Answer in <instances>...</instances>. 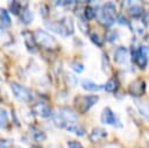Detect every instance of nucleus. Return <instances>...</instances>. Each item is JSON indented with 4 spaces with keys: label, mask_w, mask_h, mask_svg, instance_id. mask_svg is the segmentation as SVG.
<instances>
[{
    "label": "nucleus",
    "mask_w": 149,
    "mask_h": 148,
    "mask_svg": "<svg viewBox=\"0 0 149 148\" xmlns=\"http://www.w3.org/2000/svg\"><path fill=\"white\" fill-rule=\"evenodd\" d=\"M13 143L12 139H2L0 140V148H9Z\"/></svg>",
    "instance_id": "32"
},
{
    "label": "nucleus",
    "mask_w": 149,
    "mask_h": 148,
    "mask_svg": "<svg viewBox=\"0 0 149 148\" xmlns=\"http://www.w3.org/2000/svg\"><path fill=\"white\" fill-rule=\"evenodd\" d=\"M71 65V68L76 71V72H78V73H80L83 70H84V65L81 64V63H78V62H73V63H71L70 64Z\"/></svg>",
    "instance_id": "31"
},
{
    "label": "nucleus",
    "mask_w": 149,
    "mask_h": 148,
    "mask_svg": "<svg viewBox=\"0 0 149 148\" xmlns=\"http://www.w3.org/2000/svg\"><path fill=\"white\" fill-rule=\"evenodd\" d=\"M0 22L2 23L3 27H9L12 24V20L10 16L8 14V12L3 8H0Z\"/></svg>",
    "instance_id": "21"
},
{
    "label": "nucleus",
    "mask_w": 149,
    "mask_h": 148,
    "mask_svg": "<svg viewBox=\"0 0 149 148\" xmlns=\"http://www.w3.org/2000/svg\"><path fill=\"white\" fill-rule=\"evenodd\" d=\"M128 59H129V52H128V49L125 48V47H119L115 52H114V61L118 63V64H121V65H125L128 63Z\"/></svg>",
    "instance_id": "6"
},
{
    "label": "nucleus",
    "mask_w": 149,
    "mask_h": 148,
    "mask_svg": "<svg viewBox=\"0 0 149 148\" xmlns=\"http://www.w3.org/2000/svg\"><path fill=\"white\" fill-rule=\"evenodd\" d=\"M10 90L13 92V94L15 96V98H17L20 101H31L33 100V94L29 91V89H27L24 85L17 83V82H12L10 83Z\"/></svg>",
    "instance_id": "3"
},
{
    "label": "nucleus",
    "mask_w": 149,
    "mask_h": 148,
    "mask_svg": "<svg viewBox=\"0 0 149 148\" xmlns=\"http://www.w3.org/2000/svg\"><path fill=\"white\" fill-rule=\"evenodd\" d=\"M105 90L107 91V92H115L116 90H118V87H119V82H118V79L116 78H111V79H108V82L105 84Z\"/></svg>",
    "instance_id": "22"
},
{
    "label": "nucleus",
    "mask_w": 149,
    "mask_h": 148,
    "mask_svg": "<svg viewBox=\"0 0 149 148\" xmlns=\"http://www.w3.org/2000/svg\"><path fill=\"white\" fill-rule=\"evenodd\" d=\"M128 13L129 15H132L133 17H137L141 13H142V7L140 5H132L128 8Z\"/></svg>",
    "instance_id": "25"
},
{
    "label": "nucleus",
    "mask_w": 149,
    "mask_h": 148,
    "mask_svg": "<svg viewBox=\"0 0 149 148\" xmlns=\"http://www.w3.org/2000/svg\"><path fill=\"white\" fill-rule=\"evenodd\" d=\"M143 21L146 24H149V9L144 13V16H143Z\"/></svg>",
    "instance_id": "36"
},
{
    "label": "nucleus",
    "mask_w": 149,
    "mask_h": 148,
    "mask_svg": "<svg viewBox=\"0 0 149 148\" xmlns=\"http://www.w3.org/2000/svg\"><path fill=\"white\" fill-rule=\"evenodd\" d=\"M54 124L58 127V128H65L66 126V121L63 119V117L59 113H56L54 115Z\"/></svg>",
    "instance_id": "26"
},
{
    "label": "nucleus",
    "mask_w": 149,
    "mask_h": 148,
    "mask_svg": "<svg viewBox=\"0 0 149 148\" xmlns=\"http://www.w3.org/2000/svg\"><path fill=\"white\" fill-rule=\"evenodd\" d=\"M66 79H68V82H69L70 85H72V86H76L77 85V78L72 73L66 72Z\"/></svg>",
    "instance_id": "33"
},
{
    "label": "nucleus",
    "mask_w": 149,
    "mask_h": 148,
    "mask_svg": "<svg viewBox=\"0 0 149 148\" xmlns=\"http://www.w3.org/2000/svg\"><path fill=\"white\" fill-rule=\"evenodd\" d=\"M107 135V132L105 131V128H94L91 134H90V141L92 142H98L100 140H102L104 138H106Z\"/></svg>",
    "instance_id": "14"
},
{
    "label": "nucleus",
    "mask_w": 149,
    "mask_h": 148,
    "mask_svg": "<svg viewBox=\"0 0 149 148\" xmlns=\"http://www.w3.org/2000/svg\"><path fill=\"white\" fill-rule=\"evenodd\" d=\"M12 42H13V37L8 33L0 30V45H9Z\"/></svg>",
    "instance_id": "23"
},
{
    "label": "nucleus",
    "mask_w": 149,
    "mask_h": 148,
    "mask_svg": "<svg viewBox=\"0 0 149 148\" xmlns=\"http://www.w3.org/2000/svg\"><path fill=\"white\" fill-rule=\"evenodd\" d=\"M41 13H42L43 16H47L48 13H49V12H48V7H47V6H42V7H41Z\"/></svg>",
    "instance_id": "37"
},
{
    "label": "nucleus",
    "mask_w": 149,
    "mask_h": 148,
    "mask_svg": "<svg viewBox=\"0 0 149 148\" xmlns=\"http://www.w3.org/2000/svg\"><path fill=\"white\" fill-rule=\"evenodd\" d=\"M136 107H137V111L146 118L149 120V103L147 101H142V100H134Z\"/></svg>",
    "instance_id": "15"
},
{
    "label": "nucleus",
    "mask_w": 149,
    "mask_h": 148,
    "mask_svg": "<svg viewBox=\"0 0 149 148\" xmlns=\"http://www.w3.org/2000/svg\"><path fill=\"white\" fill-rule=\"evenodd\" d=\"M36 148H42V147H36Z\"/></svg>",
    "instance_id": "43"
},
{
    "label": "nucleus",
    "mask_w": 149,
    "mask_h": 148,
    "mask_svg": "<svg viewBox=\"0 0 149 148\" xmlns=\"http://www.w3.org/2000/svg\"><path fill=\"white\" fill-rule=\"evenodd\" d=\"M8 9L13 14L20 15V13H21V2H19V1H10L8 3Z\"/></svg>",
    "instance_id": "24"
},
{
    "label": "nucleus",
    "mask_w": 149,
    "mask_h": 148,
    "mask_svg": "<svg viewBox=\"0 0 149 148\" xmlns=\"http://www.w3.org/2000/svg\"><path fill=\"white\" fill-rule=\"evenodd\" d=\"M99 100V97L95 94H88V96H79L74 100V106L80 112H87L97 101Z\"/></svg>",
    "instance_id": "2"
},
{
    "label": "nucleus",
    "mask_w": 149,
    "mask_h": 148,
    "mask_svg": "<svg viewBox=\"0 0 149 148\" xmlns=\"http://www.w3.org/2000/svg\"><path fill=\"white\" fill-rule=\"evenodd\" d=\"M102 148H120V147L115 146V145H107V146H104Z\"/></svg>",
    "instance_id": "39"
},
{
    "label": "nucleus",
    "mask_w": 149,
    "mask_h": 148,
    "mask_svg": "<svg viewBox=\"0 0 149 148\" xmlns=\"http://www.w3.org/2000/svg\"><path fill=\"white\" fill-rule=\"evenodd\" d=\"M59 22L63 24V27H64V29H65L68 36L71 35V34H73V30H74V29H73V20H72L70 16H64Z\"/></svg>",
    "instance_id": "18"
},
{
    "label": "nucleus",
    "mask_w": 149,
    "mask_h": 148,
    "mask_svg": "<svg viewBox=\"0 0 149 148\" xmlns=\"http://www.w3.org/2000/svg\"><path fill=\"white\" fill-rule=\"evenodd\" d=\"M65 129L69 131V132H71V133H74L76 135H79V136H81V135L85 134L84 128L80 127V126H78L77 124H66Z\"/></svg>",
    "instance_id": "20"
},
{
    "label": "nucleus",
    "mask_w": 149,
    "mask_h": 148,
    "mask_svg": "<svg viewBox=\"0 0 149 148\" xmlns=\"http://www.w3.org/2000/svg\"><path fill=\"white\" fill-rule=\"evenodd\" d=\"M29 131H30L31 138H33L35 141H37V142H41V141L45 140V138H47L45 133H44L43 131H41L40 128H37V127H34V126H31V127L29 128Z\"/></svg>",
    "instance_id": "17"
},
{
    "label": "nucleus",
    "mask_w": 149,
    "mask_h": 148,
    "mask_svg": "<svg viewBox=\"0 0 149 148\" xmlns=\"http://www.w3.org/2000/svg\"><path fill=\"white\" fill-rule=\"evenodd\" d=\"M134 57H135V62L140 69H144L147 66L148 57H147V54L144 52V50L142 49V47L140 49H137V51L134 54Z\"/></svg>",
    "instance_id": "12"
},
{
    "label": "nucleus",
    "mask_w": 149,
    "mask_h": 148,
    "mask_svg": "<svg viewBox=\"0 0 149 148\" xmlns=\"http://www.w3.org/2000/svg\"><path fill=\"white\" fill-rule=\"evenodd\" d=\"M8 121V115L7 112L2 108H0V128H5Z\"/></svg>",
    "instance_id": "29"
},
{
    "label": "nucleus",
    "mask_w": 149,
    "mask_h": 148,
    "mask_svg": "<svg viewBox=\"0 0 149 148\" xmlns=\"http://www.w3.org/2000/svg\"><path fill=\"white\" fill-rule=\"evenodd\" d=\"M59 114L63 117V119L66 121V124H76L77 122V114L73 110L69 107H63L59 111Z\"/></svg>",
    "instance_id": "11"
},
{
    "label": "nucleus",
    "mask_w": 149,
    "mask_h": 148,
    "mask_svg": "<svg viewBox=\"0 0 149 148\" xmlns=\"http://www.w3.org/2000/svg\"><path fill=\"white\" fill-rule=\"evenodd\" d=\"M34 37H35L36 43L45 49L54 50L57 48V41L55 40V37L42 29H36L34 31Z\"/></svg>",
    "instance_id": "1"
},
{
    "label": "nucleus",
    "mask_w": 149,
    "mask_h": 148,
    "mask_svg": "<svg viewBox=\"0 0 149 148\" xmlns=\"http://www.w3.org/2000/svg\"><path fill=\"white\" fill-rule=\"evenodd\" d=\"M81 86L86 91H99L104 87L102 85H98V84H95V83H93L92 80H88V79H84L81 82Z\"/></svg>",
    "instance_id": "19"
},
{
    "label": "nucleus",
    "mask_w": 149,
    "mask_h": 148,
    "mask_svg": "<svg viewBox=\"0 0 149 148\" xmlns=\"http://www.w3.org/2000/svg\"><path fill=\"white\" fill-rule=\"evenodd\" d=\"M100 120H101V122H104L106 125H118V119L109 107L104 108V111L101 112V115H100Z\"/></svg>",
    "instance_id": "9"
},
{
    "label": "nucleus",
    "mask_w": 149,
    "mask_h": 148,
    "mask_svg": "<svg viewBox=\"0 0 149 148\" xmlns=\"http://www.w3.org/2000/svg\"><path fill=\"white\" fill-rule=\"evenodd\" d=\"M128 91L132 96L134 97H140L146 91V83L142 80V79H136V80H133L129 86H128Z\"/></svg>",
    "instance_id": "4"
},
{
    "label": "nucleus",
    "mask_w": 149,
    "mask_h": 148,
    "mask_svg": "<svg viewBox=\"0 0 149 148\" xmlns=\"http://www.w3.org/2000/svg\"><path fill=\"white\" fill-rule=\"evenodd\" d=\"M84 16L86 20H92L94 16H95V12H94V8L91 7V6H86L84 8Z\"/></svg>",
    "instance_id": "27"
},
{
    "label": "nucleus",
    "mask_w": 149,
    "mask_h": 148,
    "mask_svg": "<svg viewBox=\"0 0 149 148\" xmlns=\"http://www.w3.org/2000/svg\"><path fill=\"white\" fill-rule=\"evenodd\" d=\"M106 38H107V41L113 42L114 40H116V38H118V31H116V30H114V29L108 30V31L106 33Z\"/></svg>",
    "instance_id": "30"
},
{
    "label": "nucleus",
    "mask_w": 149,
    "mask_h": 148,
    "mask_svg": "<svg viewBox=\"0 0 149 148\" xmlns=\"http://www.w3.org/2000/svg\"><path fill=\"white\" fill-rule=\"evenodd\" d=\"M78 24H79V29H80L84 34H87V33H88V27H87V24H86L85 22H83L81 20H79V21H78Z\"/></svg>",
    "instance_id": "35"
},
{
    "label": "nucleus",
    "mask_w": 149,
    "mask_h": 148,
    "mask_svg": "<svg viewBox=\"0 0 149 148\" xmlns=\"http://www.w3.org/2000/svg\"><path fill=\"white\" fill-rule=\"evenodd\" d=\"M144 41H146V42L148 43V45H149V35H147V36L144 37Z\"/></svg>",
    "instance_id": "41"
},
{
    "label": "nucleus",
    "mask_w": 149,
    "mask_h": 148,
    "mask_svg": "<svg viewBox=\"0 0 149 148\" xmlns=\"http://www.w3.org/2000/svg\"><path fill=\"white\" fill-rule=\"evenodd\" d=\"M68 147H69V148H84V147L81 146L80 142L74 141V140H70V141H68Z\"/></svg>",
    "instance_id": "34"
},
{
    "label": "nucleus",
    "mask_w": 149,
    "mask_h": 148,
    "mask_svg": "<svg viewBox=\"0 0 149 148\" xmlns=\"http://www.w3.org/2000/svg\"><path fill=\"white\" fill-rule=\"evenodd\" d=\"M23 38H24V44H26V48L29 50V51H35L36 50V41H35V37H34V33L27 30V31H23Z\"/></svg>",
    "instance_id": "13"
},
{
    "label": "nucleus",
    "mask_w": 149,
    "mask_h": 148,
    "mask_svg": "<svg viewBox=\"0 0 149 148\" xmlns=\"http://www.w3.org/2000/svg\"><path fill=\"white\" fill-rule=\"evenodd\" d=\"M119 22H121V23H129V21H127L123 16H120L119 17Z\"/></svg>",
    "instance_id": "38"
},
{
    "label": "nucleus",
    "mask_w": 149,
    "mask_h": 148,
    "mask_svg": "<svg viewBox=\"0 0 149 148\" xmlns=\"http://www.w3.org/2000/svg\"><path fill=\"white\" fill-rule=\"evenodd\" d=\"M44 26L45 28H48L49 30H51L52 33H56L58 35H62V36H68L63 24L61 22H57V21H48L45 20L44 21Z\"/></svg>",
    "instance_id": "10"
},
{
    "label": "nucleus",
    "mask_w": 149,
    "mask_h": 148,
    "mask_svg": "<svg viewBox=\"0 0 149 148\" xmlns=\"http://www.w3.org/2000/svg\"><path fill=\"white\" fill-rule=\"evenodd\" d=\"M95 16H97L99 23H101V24L105 26V27H111V26L113 24L114 20H115V17H113V16L109 15L107 12H105L102 7H99V8L97 9Z\"/></svg>",
    "instance_id": "5"
},
{
    "label": "nucleus",
    "mask_w": 149,
    "mask_h": 148,
    "mask_svg": "<svg viewBox=\"0 0 149 148\" xmlns=\"http://www.w3.org/2000/svg\"><path fill=\"white\" fill-rule=\"evenodd\" d=\"M33 112L41 117V118H48L51 115V108L45 104V103H36L34 106H33Z\"/></svg>",
    "instance_id": "7"
},
{
    "label": "nucleus",
    "mask_w": 149,
    "mask_h": 148,
    "mask_svg": "<svg viewBox=\"0 0 149 148\" xmlns=\"http://www.w3.org/2000/svg\"><path fill=\"white\" fill-rule=\"evenodd\" d=\"M2 27H3V26H2V23H1V22H0V30H1V29H2Z\"/></svg>",
    "instance_id": "42"
},
{
    "label": "nucleus",
    "mask_w": 149,
    "mask_h": 148,
    "mask_svg": "<svg viewBox=\"0 0 149 148\" xmlns=\"http://www.w3.org/2000/svg\"><path fill=\"white\" fill-rule=\"evenodd\" d=\"M129 26L132 28V30L136 34V35H143L146 31V23L143 20L139 19V17H133L129 20Z\"/></svg>",
    "instance_id": "8"
},
{
    "label": "nucleus",
    "mask_w": 149,
    "mask_h": 148,
    "mask_svg": "<svg viewBox=\"0 0 149 148\" xmlns=\"http://www.w3.org/2000/svg\"><path fill=\"white\" fill-rule=\"evenodd\" d=\"M20 19L23 23L29 24L33 20H34V13L28 8V7H23L22 12L20 13Z\"/></svg>",
    "instance_id": "16"
},
{
    "label": "nucleus",
    "mask_w": 149,
    "mask_h": 148,
    "mask_svg": "<svg viewBox=\"0 0 149 148\" xmlns=\"http://www.w3.org/2000/svg\"><path fill=\"white\" fill-rule=\"evenodd\" d=\"M3 80H5V76H3L2 71L0 70V82H3Z\"/></svg>",
    "instance_id": "40"
},
{
    "label": "nucleus",
    "mask_w": 149,
    "mask_h": 148,
    "mask_svg": "<svg viewBox=\"0 0 149 148\" xmlns=\"http://www.w3.org/2000/svg\"><path fill=\"white\" fill-rule=\"evenodd\" d=\"M90 38H91V41H92L95 45H98V47H101L102 43H104L101 36H100L99 34H97V33H91V34H90Z\"/></svg>",
    "instance_id": "28"
}]
</instances>
